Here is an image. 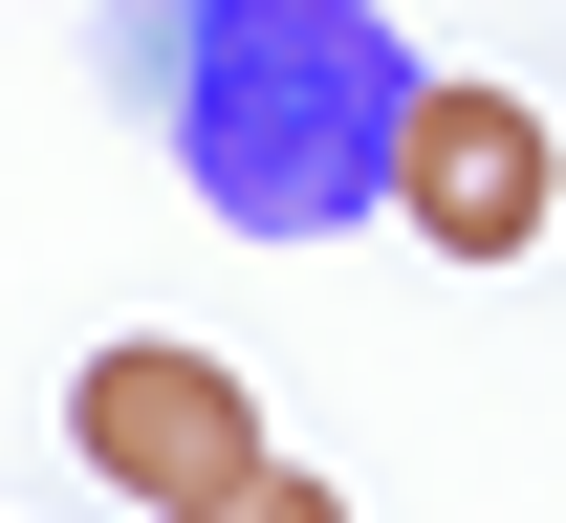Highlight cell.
<instances>
[{
  "instance_id": "1",
  "label": "cell",
  "mask_w": 566,
  "mask_h": 523,
  "mask_svg": "<svg viewBox=\"0 0 566 523\" xmlns=\"http://www.w3.org/2000/svg\"><path fill=\"white\" fill-rule=\"evenodd\" d=\"M175 153L240 240H327L392 197V132H415V66L370 0H175Z\"/></svg>"
},
{
  "instance_id": "2",
  "label": "cell",
  "mask_w": 566,
  "mask_h": 523,
  "mask_svg": "<svg viewBox=\"0 0 566 523\" xmlns=\"http://www.w3.org/2000/svg\"><path fill=\"white\" fill-rule=\"evenodd\" d=\"M392 219L436 240V262H523V240H566V153L523 87H415V132H392Z\"/></svg>"
},
{
  "instance_id": "3",
  "label": "cell",
  "mask_w": 566,
  "mask_h": 523,
  "mask_svg": "<svg viewBox=\"0 0 566 523\" xmlns=\"http://www.w3.org/2000/svg\"><path fill=\"white\" fill-rule=\"evenodd\" d=\"M66 437H87V480H132V502L175 523V502H218V480L262 458V393L218 372V349H153V327H132V349L66 372Z\"/></svg>"
},
{
  "instance_id": "4",
  "label": "cell",
  "mask_w": 566,
  "mask_h": 523,
  "mask_svg": "<svg viewBox=\"0 0 566 523\" xmlns=\"http://www.w3.org/2000/svg\"><path fill=\"white\" fill-rule=\"evenodd\" d=\"M175 523H349V502H327L305 458H240V480H218V502H175Z\"/></svg>"
},
{
  "instance_id": "5",
  "label": "cell",
  "mask_w": 566,
  "mask_h": 523,
  "mask_svg": "<svg viewBox=\"0 0 566 523\" xmlns=\"http://www.w3.org/2000/svg\"><path fill=\"white\" fill-rule=\"evenodd\" d=\"M132 22H175V0H132Z\"/></svg>"
}]
</instances>
